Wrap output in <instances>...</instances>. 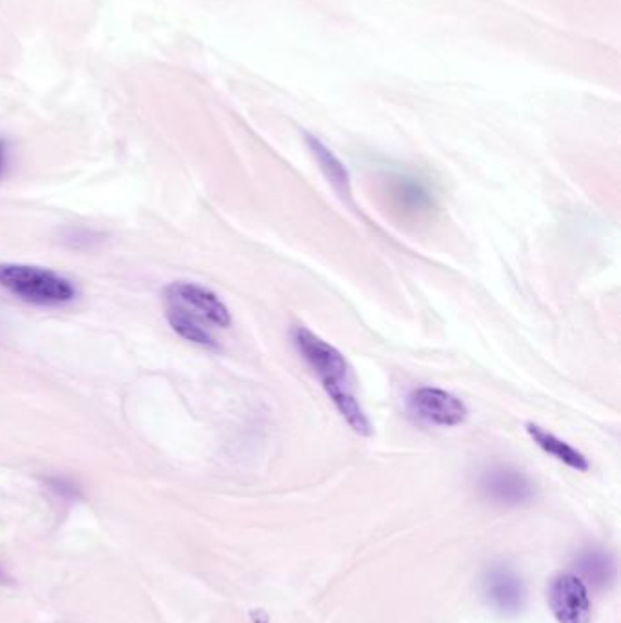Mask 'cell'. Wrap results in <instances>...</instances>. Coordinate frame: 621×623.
I'll use <instances>...</instances> for the list:
<instances>
[{"instance_id":"obj_13","label":"cell","mask_w":621,"mask_h":623,"mask_svg":"<svg viewBox=\"0 0 621 623\" xmlns=\"http://www.w3.org/2000/svg\"><path fill=\"white\" fill-rule=\"evenodd\" d=\"M8 165V142L7 139L0 137V179L4 176Z\"/></svg>"},{"instance_id":"obj_7","label":"cell","mask_w":621,"mask_h":623,"mask_svg":"<svg viewBox=\"0 0 621 623\" xmlns=\"http://www.w3.org/2000/svg\"><path fill=\"white\" fill-rule=\"evenodd\" d=\"M548 607L558 623H588L591 600L583 580L574 574H561L548 587Z\"/></svg>"},{"instance_id":"obj_12","label":"cell","mask_w":621,"mask_h":623,"mask_svg":"<svg viewBox=\"0 0 621 623\" xmlns=\"http://www.w3.org/2000/svg\"><path fill=\"white\" fill-rule=\"evenodd\" d=\"M166 319H168L169 327L174 329V332L181 335L182 340L190 341L193 345L204 346V348H217L219 346L204 323L192 318L187 312L168 306Z\"/></svg>"},{"instance_id":"obj_8","label":"cell","mask_w":621,"mask_h":623,"mask_svg":"<svg viewBox=\"0 0 621 623\" xmlns=\"http://www.w3.org/2000/svg\"><path fill=\"white\" fill-rule=\"evenodd\" d=\"M305 142L308 150H310L312 157H314L317 165H319V170L322 171V176L327 179L328 185H330L341 198H351V174H348V168L343 165V161L339 160L338 155H335L319 137L305 134Z\"/></svg>"},{"instance_id":"obj_3","label":"cell","mask_w":621,"mask_h":623,"mask_svg":"<svg viewBox=\"0 0 621 623\" xmlns=\"http://www.w3.org/2000/svg\"><path fill=\"white\" fill-rule=\"evenodd\" d=\"M407 412L423 425L452 429L464 425L469 407L456 394L440 386H418L407 396Z\"/></svg>"},{"instance_id":"obj_9","label":"cell","mask_w":621,"mask_h":623,"mask_svg":"<svg viewBox=\"0 0 621 623\" xmlns=\"http://www.w3.org/2000/svg\"><path fill=\"white\" fill-rule=\"evenodd\" d=\"M389 198L395 211L402 212L407 217H421L434 208V199L429 188L410 177L395 179L390 188Z\"/></svg>"},{"instance_id":"obj_5","label":"cell","mask_w":621,"mask_h":623,"mask_svg":"<svg viewBox=\"0 0 621 623\" xmlns=\"http://www.w3.org/2000/svg\"><path fill=\"white\" fill-rule=\"evenodd\" d=\"M478 488L483 498L505 507L525 505L536 496V485L512 465H491L481 472Z\"/></svg>"},{"instance_id":"obj_1","label":"cell","mask_w":621,"mask_h":623,"mask_svg":"<svg viewBox=\"0 0 621 623\" xmlns=\"http://www.w3.org/2000/svg\"><path fill=\"white\" fill-rule=\"evenodd\" d=\"M295 351L321 381L322 391L346 425L359 436H372V421L352 386V367L345 354L303 325L290 330Z\"/></svg>"},{"instance_id":"obj_4","label":"cell","mask_w":621,"mask_h":623,"mask_svg":"<svg viewBox=\"0 0 621 623\" xmlns=\"http://www.w3.org/2000/svg\"><path fill=\"white\" fill-rule=\"evenodd\" d=\"M166 305L187 312L201 323L214 325L217 329H228L232 325V314L225 301L214 290L190 281H176L164 290Z\"/></svg>"},{"instance_id":"obj_14","label":"cell","mask_w":621,"mask_h":623,"mask_svg":"<svg viewBox=\"0 0 621 623\" xmlns=\"http://www.w3.org/2000/svg\"><path fill=\"white\" fill-rule=\"evenodd\" d=\"M0 580H4V574H2V571H0Z\"/></svg>"},{"instance_id":"obj_2","label":"cell","mask_w":621,"mask_h":623,"mask_svg":"<svg viewBox=\"0 0 621 623\" xmlns=\"http://www.w3.org/2000/svg\"><path fill=\"white\" fill-rule=\"evenodd\" d=\"M0 289L37 306L68 305L77 297V289L68 278L50 268L18 263H0Z\"/></svg>"},{"instance_id":"obj_6","label":"cell","mask_w":621,"mask_h":623,"mask_svg":"<svg viewBox=\"0 0 621 623\" xmlns=\"http://www.w3.org/2000/svg\"><path fill=\"white\" fill-rule=\"evenodd\" d=\"M483 596L486 603L503 616H516L523 611L527 601L525 585L515 569L492 565L483 576Z\"/></svg>"},{"instance_id":"obj_10","label":"cell","mask_w":621,"mask_h":623,"mask_svg":"<svg viewBox=\"0 0 621 623\" xmlns=\"http://www.w3.org/2000/svg\"><path fill=\"white\" fill-rule=\"evenodd\" d=\"M525 431L531 436L532 442L542 448L543 453L558 459L559 463L567 465L578 472L588 471L591 463L585 458V454L572 447L571 443L565 442L561 437L556 436L547 429H543V427L536 425V423H527Z\"/></svg>"},{"instance_id":"obj_11","label":"cell","mask_w":621,"mask_h":623,"mask_svg":"<svg viewBox=\"0 0 621 623\" xmlns=\"http://www.w3.org/2000/svg\"><path fill=\"white\" fill-rule=\"evenodd\" d=\"M576 567L583 578L594 587H605L614 580L616 567L614 560L609 552L598 547H588L583 549L576 558Z\"/></svg>"}]
</instances>
